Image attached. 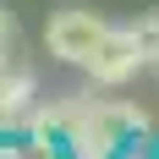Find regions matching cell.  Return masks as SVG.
Segmentation results:
<instances>
[{"instance_id":"cell-9","label":"cell","mask_w":159,"mask_h":159,"mask_svg":"<svg viewBox=\"0 0 159 159\" xmlns=\"http://www.w3.org/2000/svg\"><path fill=\"white\" fill-rule=\"evenodd\" d=\"M0 66H6V61H0Z\"/></svg>"},{"instance_id":"cell-2","label":"cell","mask_w":159,"mask_h":159,"mask_svg":"<svg viewBox=\"0 0 159 159\" xmlns=\"http://www.w3.org/2000/svg\"><path fill=\"white\" fill-rule=\"evenodd\" d=\"M104 33H110V22L99 11H88V6H61V11L49 16V28H44V49L55 61H66V66H88V55L99 49Z\"/></svg>"},{"instance_id":"cell-5","label":"cell","mask_w":159,"mask_h":159,"mask_svg":"<svg viewBox=\"0 0 159 159\" xmlns=\"http://www.w3.org/2000/svg\"><path fill=\"white\" fill-rule=\"evenodd\" d=\"M132 39H137V49H143V66H148V71H159V6H154V11H137Z\"/></svg>"},{"instance_id":"cell-7","label":"cell","mask_w":159,"mask_h":159,"mask_svg":"<svg viewBox=\"0 0 159 159\" xmlns=\"http://www.w3.org/2000/svg\"><path fill=\"white\" fill-rule=\"evenodd\" d=\"M33 159H66V148H33Z\"/></svg>"},{"instance_id":"cell-6","label":"cell","mask_w":159,"mask_h":159,"mask_svg":"<svg viewBox=\"0 0 159 159\" xmlns=\"http://www.w3.org/2000/svg\"><path fill=\"white\" fill-rule=\"evenodd\" d=\"M11 44H16V16L0 6V61H11Z\"/></svg>"},{"instance_id":"cell-3","label":"cell","mask_w":159,"mask_h":159,"mask_svg":"<svg viewBox=\"0 0 159 159\" xmlns=\"http://www.w3.org/2000/svg\"><path fill=\"white\" fill-rule=\"evenodd\" d=\"M82 71H88V82H99V88H126V82L143 71V49H137L132 28H110L99 39V49L88 55Z\"/></svg>"},{"instance_id":"cell-4","label":"cell","mask_w":159,"mask_h":159,"mask_svg":"<svg viewBox=\"0 0 159 159\" xmlns=\"http://www.w3.org/2000/svg\"><path fill=\"white\" fill-rule=\"evenodd\" d=\"M33 93H39V77H33L28 66H16V61H6V66H0V126H6V132L28 121Z\"/></svg>"},{"instance_id":"cell-8","label":"cell","mask_w":159,"mask_h":159,"mask_svg":"<svg viewBox=\"0 0 159 159\" xmlns=\"http://www.w3.org/2000/svg\"><path fill=\"white\" fill-rule=\"evenodd\" d=\"M121 159H148V154H143V148H126V154H121Z\"/></svg>"},{"instance_id":"cell-1","label":"cell","mask_w":159,"mask_h":159,"mask_svg":"<svg viewBox=\"0 0 159 159\" xmlns=\"http://www.w3.org/2000/svg\"><path fill=\"white\" fill-rule=\"evenodd\" d=\"M154 121H148L143 104H126V99H93V110L71 137H66V159H121L137 137H148Z\"/></svg>"}]
</instances>
